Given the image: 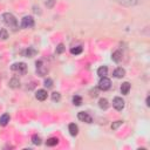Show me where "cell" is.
Segmentation results:
<instances>
[{"label": "cell", "instance_id": "obj_19", "mask_svg": "<svg viewBox=\"0 0 150 150\" xmlns=\"http://www.w3.org/2000/svg\"><path fill=\"white\" fill-rule=\"evenodd\" d=\"M7 38H8L7 31H6V29H4V28H1V29H0V39H1V40H6Z\"/></svg>", "mask_w": 150, "mask_h": 150}, {"label": "cell", "instance_id": "obj_1", "mask_svg": "<svg viewBox=\"0 0 150 150\" xmlns=\"http://www.w3.org/2000/svg\"><path fill=\"white\" fill-rule=\"evenodd\" d=\"M3 20L5 22L6 26H8L10 28H13L14 31L18 28V20L15 19V17L11 13H4L3 14Z\"/></svg>", "mask_w": 150, "mask_h": 150}, {"label": "cell", "instance_id": "obj_2", "mask_svg": "<svg viewBox=\"0 0 150 150\" xmlns=\"http://www.w3.org/2000/svg\"><path fill=\"white\" fill-rule=\"evenodd\" d=\"M12 71H13V72H17V73H19V74H21V75H24V74H26V72H27V66H26V64H24V62H17V64H14V65L12 66Z\"/></svg>", "mask_w": 150, "mask_h": 150}, {"label": "cell", "instance_id": "obj_6", "mask_svg": "<svg viewBox=\"0 0 150 150\" xmlns=\"http://www.w3.org/2000/svg\"><path fill=\"white\" fill-rule=\"evenodd\" d=\"M21 26L24 28H31L34 26V19L32 17H25L21 21Z\"/></svg>", "mask_w": 150, "mask_h": 150}, {"label": "cell", "instance_id": "obj_4", "mask_svg": "<svg viewBox=\"0 0 150 150\" xmlns=\"http://www.w3.org/2000/svg\"><path fill=\"white\" fill-rule=\"evenodd\" d=\"M37 72H38V74L40 76H44L48 72V68L45 66L42 60H40V61H37Z\"/></svg>", "mask_w": 150, "mask_h": 150}, {"label": "cell", "instance_id": "obj_14", "mask_svg": "<svg viewBox=\"0 0 150 150\" xmlns=\"http://www.w3.org/2000/svg\"><path fill=\"white\" fill-rule=\"evenodd\" d=\"M129 91H130V83H129V82L122 83V86H121V93H122L123 95H127V94L129 93Z\"/></svg>", "mask_w": 150, "mask_h": 150}, {"label": "cell", "instance_id": "obj_17", "mask_svg": "<svg viewBox=\"0 0 150 150\" xmlns=\"http://www.w3.org/2000/svg\"><path fill=\"white\" fill-rule=\"evenodd\" d=\"M99 107H100L101 109H107V108L109 107L108 100H106V99H101V100L99 101Z\"/></svg>", "mask_w": 150, "mask_h": 150}, {"label": "cell", "instance_id": "obj_26", "mask_svg": "<svg viewBox=\"0 0 150 150\" xmlns=\"http://www.w3.org/2000/svg\"><path fill=\"white\" fill-rule=\"evenodd\" d=\"M52 86H53V81H52L50 79H46V80H45V87L52 88Z\"/></svg>", "mask_w": 150, "mask_h": 150}, {"label": "cell", "instance_id": "obj_9", "mask_svg": "<svg viewBox=\"0 0 150 150\" xmlns=\"http://www.w3.org/2000/svg\"><path fill=\"white\" fill-rule=\"evenodd\" d=\"M124 75H126V71H124L123 68H121V67L114 71V76H115L116 79H122Z\"/></svg>", "mask_w": 150, "mask_h": 150}, {"label": "cell", "instance_id": "obj_21", "mask_svg": "<svg viewBox=\"0 0 150 150\" xmlns=\"http://www.w3.org/2000/svg\"><path fill=\"white\" fill-rule=\"evenodd\" d=\"M73 103H74L75 106H81V104H82V99H81L79 95H75V96L73 97Z\"/></svg>", "mask_w": 150, "mask_h": 150}, {"label": "cell", "instance_id": "obj_24", "mask_svg": "<svg viewBox=\"0 0 150 150\" xmlns=\"http://www.w3.org/2000/svg\"><path fill=\"white\" fill-rule=\"evenodd\" d=\"M122 123H123L122 121H116V122H114V123L111 124V129H113V130L117 129V128H118L120 126H122Z\"/></svg>", "mask_w": 150, "mask_h": 150}, {"label": "cell", "instance_id": "obj_25", "mask_svg": "<svg viewBox=\"0 0 150 150\" xmlns=\"http://www.w3.org/2000/svg\"><path fill=\"white\" fill-rule=\"evenodd\" d=\"M64 50H65V46H64L62 44H60V45L56 47V53H57V54H61Z\"/></svg>", "mask_w": 150, "mask_h": 150}, {"label": "cell", "instance_id": "obj_27", "mask_svg": "<svg viewBox=\"0 0 150 150\" xmlns=\"http://www.w3.org/2000/svg\"><path fill=\"white\" fill-rule=\"evenodd\" d=\"M92 94H91V96H93V97H96L99 94H97V91H96V89H93V91L91 92Z\"/></svg>", "mask_w": 150, "mask_h": 150}, {"label": "cell", "instance_id": "obj_28", "mask_svg": "<svg viewBox=\"0 0 150 150\" xmlns=\"http://www.w3.org/2000/svg\"><path fill=\"white\" fill-rule=\"evenodd\" d=\"M145 102H147V106H149V104H150V103H149V96L147 97V100H145Z\"/></svg>", "mask_w": 150, "mask_h": 150}, {"label": "cell", "instance_id": "obj_20", "mask_svg": "<svg viewBox=\"0 0 150 150\" xmlns=\"http://www.w3.org/2000/svg\"><path fill=\"white\" fill-rule=\"evenodd\" d=\"M71 53H72V54H74V55H77V54L82 53V47H81V46L74 47V48H72V49H71Z\"/></svg>", "mask_w": 150, "mask_h": 150}, {"label": "cell", "instance_id": "obj_5", "mask_svg": "<svg viewBox=\"0 0 150 150\" xmlns=\"http://www.w3.org/2000/svg\"><path fill=\"white\" fill-rule=\"evenodd\" d=\"M113 106H114V108L116 110L120 111V110H122L124 108V101L122 100V97H115L113 100Z\"/></svg>", "mask_w": 150, "mask_h": 150}, {"label": "cell", "instance_id": "obj_11", "mask_svg": "<svg viewBox=\"0 0 150 150\" xmlns=\"http://www.w3.org/2000/svg\"><path fill=\"white\" fill-rule=\"evenodd\" d=\"M68 130H69V134L72 136H76L77 133H79V127L75 124V123H71L69 127H68Z\"/></svg>", "mask_w": 150, "mask_h": 150}, {"label": "cell", "instance_id": "obj_22", "mask_svg": "<svg viewBox=\"0 0 150 150\" xmlns=\"http://www.w3.org/2000/svg\"><path fill=\"white\" fill-rule=\"evenodd\" d=\"M32 142H33L35 145H40V144H41V138H40L38 135H34V136L32 137Z\"/></svg>", "mask_w": 150, "mask_h": 150}, {"label": "cell", "instance_id": "obj_12", "mask_svg": "<svg viewBox=\"0 0 150 150\" xmlns=\"http://www.w3.org/2000/svg\"><path fill=\"white\" fill-rule=\"evenodd\" d=\"M111 59H113V61L114 62H120L122 60V53L120 52V50H116V52H114L113 53V55H111Z\"/></svg>", "mask_w": 150, "mask_h": 150}, {"label": "cell", "instance_id": "obj_3", "mask_svg": "<svg viewBox=\"0 0 150 150\" xmlns=\"http://www.w3.org/2000/svg\"><path fill=\"white\" fill-rule=\"evenodd\" d=\"M110 86H111V82L106 76H103L99 82V89H101V91H108V89L110 88Z\"/></svg>", "mask_w": 150, "mask_h": 150}, {"label": "cell", "instance_id": "obj_13", "mask_svg": "<svg viewBox=\"0 0 150 150\" xmlns=\"http://www.w3.org/2000/svg\"><path fill=\"white\" fill-rule=\"evenodd\" d=\"M35 54H37V50H35L34 48H31V47L27 48L26 50L22 52V55H24V56H27V57H32V56H34Z\"/></svg>", "mask_w": 150, "mask_h": 150}, {"label": "cell", "instance_id": "obj_10", "mask_svg": "<svg viewBox=\"0 0 150 150\" xmlns=\"http://www.w3.org/2000/svg\"><path fill=\"white\" fill-rule=\"evenodd\" d=\"M10 122V115L8 114H3L1 116H0V126H7V123Z\"/></svg>", "mask_w": 150, "mask_h": 150}, {"label": "cell", "instance_id": "obj_7", "mask_svg": "<svg viewBox=\"0 0 150 150\" xmlns=\"http://www.w3.org/2000/svg\"><path fill=\"white\" fill-rule=\"evenodd\" d=\"M77 117H79V120L80 121H83V122H87V123H92V117L88 115V113H84V111H80L79 114H77Z\"/></svg>", "mask_w": 150, "mask_h": 150}, {"label": "cell", "instance_id": "obj_15", "mask_svg": "<svg viewBox=\"0 0 150 150\" xmlns=\"http://www.w3.org/2000/svg\"><path fill=\"white\" fill-rule=\"evenodd\" d=\"M10 87L11 88H19L20 87V81H19V79H17V77H13L11 81H10Z\"/></svg>", "mask_w": 150, "mask_h": 150}, {"label": "cell", "instance_id": "obj_18", "mask_svg": "<svg viewBox=\"0 0 150 150\" xmlns=\"http://www.w3.org/2000/svg\"><path fill=\"white\" fill-rule=\"evenodd\" d=\"M47 145L48 147H54V145H56L57 143H59V140L57 138H55V137H52V138H49V140H47Z\"/></svg>", "mask_w": 150, "mask_h": 150}, {"label": "cell", "instance_id": "obj_23", "mask_svg": "<svg viewBox=\"0 0 150 150\" xmlns=\"http://www.w3.org/2000/svg\"><path fill=\"white\" fill-rule=\"evenodd\" d=\"M60 99H61V95H60V93H57V92H54L53 94H52V100L53 101H60Z\"/></svg>", "mask_w": 150, "mask_h": 150}, {"label": "cell", "instance_id": "obj_16", "mask_svg": "<svg viewBox=\"0 0 150 150\" xmlns=\"http://www.w3.org/2000/svg\"><path fill=\"white\" fill-rule=\"evenodd\" d=\"M107 73H108V68H107L106 66H102V67H100V68L97 69V75H99V76H101V77L106 76V75H107Z\"/></svg>", "mask_w": 150, "mask_h": 150}, {"label": "cell", "instance_id": "obj_8", "mask_svg": "<svg viewBox=\"0 0 150 150\" xmlns=\"http://www.w3.org/2000/svg\"><path fill=\"white\" fill-rule=\"evenodd\" d=\"M35 97L39 101H45L47 99V92L45 91V89H39V91L35 93Z\"/></svg>", "mask_w": 150, "mask_h": 150}]
</instances>
